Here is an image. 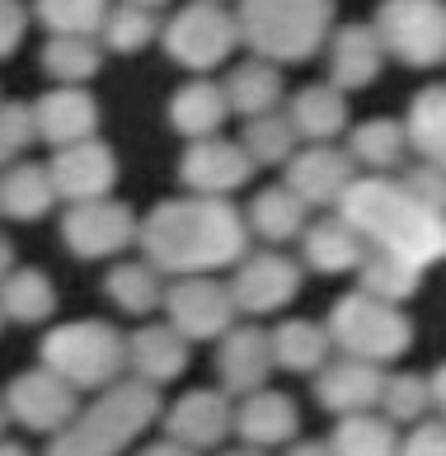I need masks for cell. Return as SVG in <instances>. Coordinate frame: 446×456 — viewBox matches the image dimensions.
Returning a JSON list of instances; mask_svg holds the SVG:
<instances>
[{"label":"cell","mask_w":446,"mask_h":456,"mask_svg":"<svg viewBox=\"0 0 446 456\" xmlns=\"http://www.w3.org/2000/svg\"><path fill=\"white\" fill-rule=\"evenodd\" d=\"M160 419V391L146 381H118L109 391H99L85 410L71 419V428H61L47 456H123L136 437Z\"/></svg>","instance_id":"obj_3"},{"label":"cell","mask_w":446,"mask_h":456,"mask_svg":"<svg viewBox=\"0 0 446 456\" xmlns=\"http://www.w3.org/2000/svg\"><path fill=\"white\" fill-rule=\"evenodd\" d=\"M338 216L362 235L367 249L400 255V259L418 264V268H427L433 259L446 255V216L423 208V202L390 175L357 179L353 189L343 193Z\"/></svg>","instance_id":"obj_2"},{"label":"cell","mask_w":446,"mask_h":456,"mask_svg":"<svg viewBox=\"0 0 446 456\" xmlns=\"http://www.w3.org/2000/svg\"><path fill=\"white\" fill-rule=\"evenodd\" d=\"M127 367L136 371V381L146 386H169L183 377L188 367V339L174 330V325H142L127 339Z\"/></svg>","instance_id":"obj_23"},{"label":"cell","mask_w":446,"mask_h":456,"mask_svg":"<svg viewBox=\"0 0 446 456\" xmlns=\"http://www.w3.org/2000/svg\"><path fill=\"white\" fill-rule=\"evenodd\" d=\"M334 456H400V428L385 414H348L329 433Z\"/></svg>","instance_id":"obj_34"},{"label":"cell","mask_w":446,"mask_h":456,"mask_svg":"<svg viewBox=\"0 0 446 456\" xmlns=\"http://www.w3.org/2000/svg\"><path fill=\"white\" fill-rule=\"evenodd\" d=\"M296 292H301V268L287 255H278V249L245 255L235 264L231 297H235L239 315H278L296 301Z\"/></svg>","instance_id":"obj_12"},{"label":"cell","mask_w":446,"mask_h":456,"mask_svg":"<svg viewBox=\"0 0 446 456\" xmlns=\"http://www.w3.org/2000/svg\"><path fill=\"white\" fill-rule=\"evenodd\" d=\"M136 245L156 273H221L249 255V222L231 198H165L146 212Z\"/></svg>","instance_id":"obj_1"},{"label":"cell","mask_w":446,"mask_h":456,"mask_svg":"<svg viewBox=\"0 0 446 456\" xmlns=\"http://www.w3.org/2000/svg\"><path fill=\"white\" fill-rule=\"evenodd\" d=\"M385 391V371L376 362H357V358H338L324 362L315 371V395L329 414L348 419V414H367L371 404H381Z\"/></svg>","instance_id":"obj_19"},{"label":"cell","mask_w":446,"mask_h":456,"mask_svg":"<svg viewBox=\"0 0 446 456\" xmlns=\"http://www.w3.org/2000/svg\"><path fill=\"white\" fill-rule=\"evenodd\" d=\"M226 118H231L226 86H221V80H207V76H193L188 86L174 90V99H169V127L188 142L221 137V123H226Z\"/></svg>","instance_id":"obj_21"},{"label":"cell","mask_w":446,"mask_h":456,"mask_svg":"<svg viewBox=\"0 0 446 456\" xmlns=\"http://www.w3.org/2000/svg\"><path fill=\"white\" fill-rule=\"evenodd\" d=\"M296 127H291L287 113H264V118H249L245 132H239V146L254 165H287L296 156Z\"/></svg>","instance_id":"obj_38"},{"label":"cell","mask_w":446,"mask_h":456,"mask_svg":"<svg viewBox=\"0 0 446 456\" xmlns=\"http://www.w3.org/2000/svg\"><path fill=\"white\" fill-rule=\"evenodd\" d=\"M324 330H329V339H334V348L343 353V358L376 362V367L394 362L400 353H409V344H414L409 315L400 306H390V301L367 297V292L338 297L329 320H324Z\"/></svg>","instance_id":"obj_6"},{"label":"cell","mask_w":446,"mask_h":456,"mask_svg":"<svg viewBox=\"0 0 446 456\" xmlns=\"http://www.w3.org/2000/svg\"><path fill=\"white\" fill-rule=\"evenodd\" d=\"M427 386H433V410L446 419V362L433 371V377H427Z\"/></svg>","instance_id":"obj_45"},{"label":"cell","mask_w":446,"mask_h":456,"mask_svg":"<svg viewBox=\"0 0 446 456\" xmlns=\"http://www.w3.org/2000/svg\"><path fill=\"white\" fill-rule=\"evenodd\" d=\"M57 311V287L43 268H14V273L0 282V320H14V325H43Z\"/></svg>","instance_id":"obj_29"},{"label":"cell","mask_w":446,"mask_h":456,"mask_svg":"<svg viewBox=\"0 0 446 456\" xmlns=\"http://www.w3.org/2000/svg\"><path fill=\"white\" fill-rule=\"evenodd\" d=\"M278 367L272 362V339L259 325H235L216 348V377L226 395H254L268 386V371Z\"/></svg>","instance_id":"obj_18"},{"label":"cell","mask_w":446,"mask_h":456,"mask_svg":"<svg viewBox=\"0 0 446 456\" xmlns=\"http://www.w3.org/2000/svg\"><path fill=\"white\" fill-rule=\"evenodd\" d=\"M334 10L338 0H239V43L272 66L311 61L334 38Z\"/></svg>","instance_id":"obj_4"},{"label":"cell","mask_w":446,"mask_h":456,"mask_svg":"<svg viewBox=\"0 0 446 456\" xmlns=\"http://www.w3.org/2000/svg\"><path fill=\"white\" fill-rule=\"evenodd\" d=\"M400 183L423 202V208H433L437 216H446V170H442V165L418 160V165H409V170L400 175Z\"/></svg>","instance_id":"obj_42"},{"label":"cell","mask_w":446,"mask_h":456,"mask_svg":"<svg viewBox=\"0 0 446 456\" xmlns=\"http://www.w3.org/2000/svg\"><path fill=\"white\" fill-rule=\"evenodd\" d=\"M376 38L385 57L427 71L446 61V0H385L376 10Z\"/></svg>","instance_id":"obj_8"},{"label":"cell","mask_w":446,"mask_h":456,"mask_svg":"<svg viewBox=\"0 0 446 456\" xmlns=\"http://www.w3.org/2000/svg\"><path fill=\"white\" fill-rule=\"evenodd\" d=\"M235 428V410L226 391H183L165 410V437L193 452L221 447V437Z\"/></svg>","instance_id":"obj_16"},{"label":"cell","mask_w":446,"mask_h":456,"mask_svg":"<svg viewBox=\"0 0 446 456\" xmlns=\"http://www.w3.org/2000/svg\"><path fill=\"white\" fill-rule=\"evenodd\" d=\"M221 456H268V452H264V447H249V443H245V447H235V452H221Z\"/></svg>","instance_id":"obj_50"},{"label":"cell","mask_w":446,"mask_h":456,"mask_svg":"<svg viewBox=\"0 0 446 456\" xmlns=\"http://www.w3.org/2000/svg\"><path fill=\"white\" fill-rule=\"evenodd\" d=\"M301 259L315 273H357L367 259V240L357 235L343 216H320V222L305 226L301 235Z\"/></svg>","instance_id":"obj_24"},{"label":"cell","mask_w":446,"mask_h":456,"mask_svg":"<svg viewBox=\"0 0 446 456\" xmlns=\"http://www.w3.org/2000/svg\"><path fill=\"white\" fill-rule=\"evenodd\" d=\"M57 202V183L47 165L33 160H14L10 170H0V212L14 216V222H38V216L53 212Z\"/></svg>","instance_id":"obj_28"},{"label":"cell","mask_w":446,"mask_h":456,"mask_svg":"<svg viewBox=\"0 0 446 456\" xmlns=\"http://www.w3.org/2000/svg\"><path fill=\"white\" fill-rule=\"evenodd\" d=\"M165 273H156L146 259L142 264H118L109 268L104 278V297L113 301L123 315H150V311H165Z\"/></svg>","instance_id":"obj_33"},{"label":"cell","mask_w":446,"mask_h":456,"mask_svg":"<svg viewBox=\"0 0 446 456\" xmlns=\"http://www.w3.org/2000/svg\"><path fill=\"white\" fill-rule=\"evenodd\" d=\"M47 170H53L57 198L76 208V202H99V198L113 193V183H118V156H113L109 142L90 137V142L61 146Z\"/></svg>","instance_id":"obj_14"},{"label":"cell","mask_w":446,"mask_h":456,"mask_svg":"<svg viewBox=\"0 0 446 456\" xmlns=\"http://www.w3.org/2000/svg\"><path fill=\"white\" fill-rule=\"evenodd\" d=\"M160 47L174 66H183L193 76H207L216 66H226L235 57V47H245V43H239L235 10L212 5V0H188L183 10H174L160 24Z\"/></svg>","instance_id":"obj_7"},{"label":"cell","mask_w":446,"mask_h":456,"mask_svg":"<svg viewBox=\"0 0 446 456\" xmlns=\"http://www.w3.org/2000/svg\"><path fill=\"white\" fill-rule=\"evenodd\" d=\"M427 410H433V386H427V377H414V371L385 377L381 414L390 419V424H423Z\"/></svg>","instance_id":"obj_40"},{"label":"cell","mask_w":446,"mask_h":456,"mask_svg":"<svg viewBox=\"0 0 446 456\" xmlns=\"http://www.w3.org/2000/svg\"><path fill=\"white\" fill-rule=\"evenodd\" d=\"M409 146L418 151V160L442 165L446 170V86H423L409 104Z\"/></svg>","instance_id":"obj_32"},{"label":"cell","mask_w":446,"mask_h":456,"mask_svg":"<svg viewBox=\"0 0 446 456\" xmlns=\"http://www.w3.org/2000/svg\"><path fill=\"white\" fill-rule=\"evenodd\" d=\"M357 183V165L348 151L329 146H305L287 160V189L296 193L305 208H338L343 193Z\"/></svg>","instance_id":"obj_15"},{"label":"cell","mask_w":446,"mask_h":456,"mask_svg":"<svg viewBox=\"0 0 446 456\" xmlns=\"http://www.w3.org/2000/svg\"><path fill=\"white\" fill-rule=\"evenodd\" d=\"M5 424H10V410H5V395H0V433H5Z\"/></svg>","instance_id":"obj_52"},{"label":"cell","mask_w":446,"mask_h":456,"mask_svg":"<svg viewBox=\"0 0 446 456\" xmlns=\"http://www.w3.org/2000/svg\"><path fill=\"white\" fill-rule=\"evenodd\" d=\"M5 410L20 428L57 437L61 428H71L80 404H76V386H66L57 371H47V367H33V371H20V377L5 386Z\"/></svg>","instance_id":"obj_11"},{"label":"cell","mask_w":446,"mask_h":456,"mask_svg":"<svg viewBox=\"0 0 446 456\" xmlns=\"http://www.w3.org/2000/svg\"><path fill=\"white\" fill-rule=\"evenodd\" d=\"M142 456H198V452L183 447V443H169V437H160V443H150Z\"/></svg>","instance_id":"obj_46"},{"label":"cell","mask_w":446,"mask_h":456,"mask_svg":"<svg viewBox=\"0 0 446 456\" xmlns=\"http://www.w3.org/2000/svg\"><path fill=\"white\" fill-rule=\"evenodd\" d=\"M385 66V47L376 38V24H343L329 38V86L334 90H367Z\"/></svg>","instance_id":"obj_20"},{"label":"cell","mask_w":446,"mask_h":456,"mask_svg":"<svg viewBox=\"0 0 446 456\" xmlns=\"http://www.w3.org/2000/svg\"><path fill=\"white\" fill-rule=\"evenodd\" d=\"M268 339H272V362H278L282 371H320L334 353L329 330L315 325V320H301V315L282 320Z\"/></svg>","instance_id":"obj_30"},{"label":"cell","mask_w":446,"mask_h":456,"mask_svg":"<svg viewBox=\"0 0 446 456\" xmlns=\"http://www.w3.org/2000/svg\"><path fill=\"white\" fill-rule=\"evenodd\" d=\"M14 273V245L5 240V235H0V282H5Z\"/></svg>","instance_id":"obj_48"},{"label":"cell","mask_w":446,"mask_h":456,"mask_svg":"<svg viewBox=\"0 0 446 456\" xmlns=\"http://www.w3.org/2000/svg\"><path fill=\"white\" fill-rule=\"evenodd\" d=\"M400 456H446V419H423L400 437Z\"/></svg>","instance_id":"obj_43"},{"label":"cell","mask_w":446,"mask_h":456,"mask_svg":"<svg viewBox=\"0 0 446 456\" xmlns=\"http://www.w3.org/2000/svg\"><path fill=\"white\" fill-rule=\"evenodd\" d=\"M235 297H231V282H221L212 273H198V278H174L165 287V325H174L188 344H202V339H226L235 330Z\"/></svg>","instance_id":"obj_9"},{"label":"cell","mask_w":446,"mask_h":456,"mask_svg":"<svg viewBox=\"0 0 446 456\" xmlns=\"http://www.w3.org/2000/svg\"><path fill=\"white\" fill-rule=\"evenodd\" d=\"M43 367L57 371L76 391H109L123 381L127 367V334H118L109 320H71L43 339Z\"/></svg>","instance_id":"obj_5"},{"label":"cell","mask_w":446,"mask_h":456,"mask_svg":"<svg viewBox=\"0 0 446 456\" xmlns=\"http://www.w3.org/2000/svg\"><path fill=\"white\" fill-rule=\"evenodd\" d=\"M226 99H231V113L249 118H264V113H278V104L287 99V80H282V66L272 61H239L235 71L226 76Z\"/></svg>","instance_id":"obj_27"},{"label":"cell","mask_w":446,"mask_h":456,"mask_svg":"<svg viewBox=\"0 0 446 456\" xmlns=\"http://www.w3.org/2000/svg\"><path fill=\"white\" fill-rule=\"evenodd\" d=\"M296 424H301L296 400H291L287 391H272V386L245 395L239 410H235V433L245 437L249 447H264V452L291 443V437H296Z\"/></svg>","instance_id":"obj_22"},{"label":"cell","mask_w":446,"mask_h":456,"mask_svg":"<svg viewBox=\"0 0 446 456\" xmlns=\"http://www.w3.org/2000/svg\"><path fill=\"white\" fill-rule=\"evenodd\" d=\"M348 156L357 170L371 175H404L409 170V127L394 123V118H367V123L353 127L348 137Z\"/></svg>","instance_id":"obj_26"},{"label":"cell","mask_w":446,"mask_h":456,"mask_svg":"<svg viewBox=\"0 0 446 456\" xmlns=\"http://www.w3.org/2000/svg\"><path fill=\"white\" fill-rule=\"evenodd\" d=\"M109 10V0H33V20L53 38H99Z\"/></svg>","instance_id":"obj_37"},{"label":"cell","mask_w":446,"mask_h":456,"mask_svg":"<svg viewBox=\"0 0 446 456\" xmlns=\"http://www.w3.org/2000/svg\"><path fill=\"white\" fill-rule=\"evenodd\" d=\"M254 170H259V165L245 156V146L226 142V137L188 142L183 160H179L183 189H193L198 198H231L235 189H245L254 179Z\"/></svg>","instance_id":"obj_13"},{"label":"cell","mask_w":446,"mask_h":456,"mask_svg":"<svg viewBox=\"0 0 446 456\" xmlns=\"http://www.w3.org/2000/svg\"><path fill=\"white\" fill-rule=\"evenodd\" d=\"M287 118L296 127V137H305L311 146H329L343 127H348V94L324 86H301L287 99Z\"/></svg>","instance_id":"obj_25"},{"label":"cell","mask_w":446,"mask_h":456,"mask_svg":"<svg viewBox=\"0 0 446 456\" xmlns=\"http://www.w3.org/2000/svg\"><path fill=\"white\" fill-rule=\"evenodd\" d=\"M33 123L47 146H76L99 137V104L85 86H53L47 94L33 99Z\"/></svg>","instance_id":"obj_17"},{"label":"cell","mask_w":446,"mask_h":456,"mask_svg":"<svg viewBox=\"0 0 446 456\" xmlns=\"http://www.w3.org/2000/svg\"><path fill=\"white\" fill-rule=\"evenodd\" d=\"M38 66L57 86H85L104 66V47H99V38H47L38 53Z\"/></svg>","instance_id":"obj_36"},{"label":"cell","mask_w":446,"mask_h":456,"mask_svg":"<svg viewBox=\"0 0 446 456\" xmlns=\"http://www.w3.org/2000/svg\"><path fill=\"white\" fill-rule=\"evenodd\" d=\"M287 456H334V447L329 443H296Z\"/></svg>","instance_id":"obj_47"},{"label":"cell","mask_w":446,"mask_h":456,"mask_svg":"<svg viewBox=\"0 0 446 456\" xmlns=\"http://www.w3.org/2000/svg\"><path fill=\"white\" fill-rule=\"evenodd\" d=\"M0 456H33V452H24L20 443H0Z\"/></svg>","instance_id":"obj_51"},{"label":"cell","mask_w":446,"mask_h":456,"mask_svg":"<svg viewBox=\"0 0 446 456\" xmlns=\"http://www.w3.org/2000/svg\"><path fill=\"white\" fill-rule=\"evenodd\" d=\"M357 278H362V287L357 292H367L376 301H390V306H400V301H409L423 287V268L409 264L400 255H381V249H367L362 268H357Z\"/></svg>","instance_id":"obj_35"},{"label":"cell","mask_w":446,"mask_h":456,"mask_svg":"<svg viewBox=\"0 0 446 456\" xmlns=\"http://www.w3.org/2000/svg\"><path fill=\"white\" fill-rule=\"evenodd\" d=\"M24 33H28V5L24 0H0V61L20 53Z\"/></svg>","instance_id":"obj_44"},{"label":"cell","mask_w":446,"mask_h":456,"mask_svg":"<svg viewBox=\"0 0 446 456\" xmlns=\"http://www.w3.org/2000/svg\"><path fill=\"white\" fill-rule=\"evenodd\" d=\"M156 38H160L156 14H150V10H136V5H123V0L109 10L104 28H99V47H109V53H118V57L142 53V47H150Z\"/></svg>","instance_id":"obj_39"},{"label":"cell","mask_w":446,"mask_h":456,"mask_svg":"<svg viewBox=\"0 0 446 456\" xmlns=\"http://www.w3.org/2000/svg\"><path fill=\"white\" fill-rule=\"evenodd\" d=\"M33 142H38L33 104H24V99H5V104H0V170H10Z\"/></svg>","instance_id":"obj_41"},{"label":"cell","mask_w":446,"mask_h":456,"mask_svg":"<svg viewBox=\"0 0 446 456\" xmlns=\"http://www.w3.org/2000/svg\"><path fill=\"white\" fill-rule=\"evenodd\" d=\"M123 5H136V10H150V14H156V10H165V5H174V0H123Z\"/></svg>","instance_id":"obj_49"},{"label":"cell","mask_w":446,"mask_h":456,"mask_svg":"<svg viewBox=\"0 0 446 456\" xmlns=\"http://www.w3.org/2000/svg\"><path fill=\"white\" fill-rule=\"evenodd\" d=\"M245 222H249V231L259 235V240H268V245L301 240V235H305V202L291 193L287 183H278V189H264L259 198L249 202Z\"/></svg>","instance_id":"obj_31"},{"label":"cell","mask_w":446,"mask_h":456,"mask_svg":"<svg viewBox=\"0 0 446 456\" xmlns=\"http://www.w3.org/2000/svg\"><path fill=\"white\" fill-rule=\"evenodd\" d=\"M142 235V216L118 198H99V202H76L61 216V245L76 259H109L123 255L127 245H136Z\"/></svg>","instance_id":"obj_10"},{"label":"cell","mask_w":446,"mask_h":456,"mask_svg":"<svg viewBox=\"0 0 446 456\" xmlns=\"http://www.w3.org/2000/svg\"><path fill=\"white\" fill-rule=\"evenodd\" d=\"M212 5H226V0H212Z\"/></svg>","instance_id":"obj_53"}]
</instances>
